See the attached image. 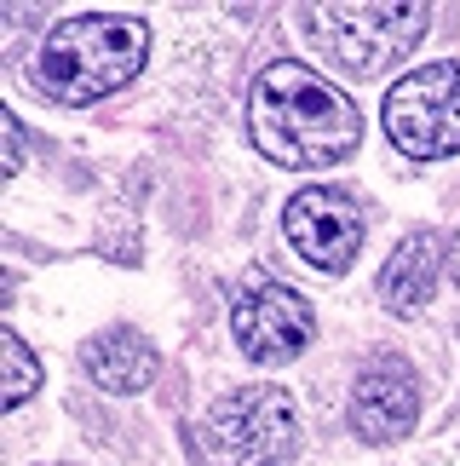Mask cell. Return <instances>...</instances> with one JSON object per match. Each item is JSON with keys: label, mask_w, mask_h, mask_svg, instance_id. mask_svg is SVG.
Returning <instances> with one entry per match:
<instances>
[{"label": "cell", "mask_w": 460, "mask_h": 466, "mask_svg": "<svg viewBox=\"0 0 460 466\" xmlns=\"http://www.w3.org/2000/svg\"><path fill=\"white\" fill-rule=\"evenodd\" d=\"M254 145L276 167H334L357 156L363 145V116L334 81H323L305 64H271L254 81Z\"/></svg>", "instance_id": "cell-1"}, {"label": "cell", "mask_w": 460, "mask_h": 466, "mask_svg": "<svg viewBox=\"0 0 460 466\" xmlns=\"http://www.w3.org/2000/svg\"><path fill=\"white\" fill-rule=\"evenodd\" d=\"M150 52V24L133 12H75L41 41L35 52V93L52 104H93L121 93Z\"/></svg>", "instance_id": "cell-2"}, {"label": "cell", "mask_w": 460, "mask_h": 466, "mask_svg": "<svg viewBox=\"0 0 460 466\" xmlns=\"http://www.w3.org/2000/svg\"><path fill=\"white\" fill-rule=\"evenodd\" d=\"M426 6H299V35L345 76H380L426 35Z\"/></svg>", "instance_id": "cell-3"}, {"label": "cell", "mask_w": 460, "mask_h": 466, "mask_svg": "<svg viewBox=\"0 0 460 466\" xmlns=\"http://www.w3.org/2000/svg\"><path fill=\"white\" fill-rule=\"evenodd\" d=\"M207 450L219 466H294L299 455V415L282 386H242L214 403L207 415Z\"/></svg>", "instance_id": "cell-4"}, {"label": "cell", "mask_w": 460, "mask_h": 466, "mask_svg": "<svg viewBox=\"0 0 460 466\" xmlns=\"http://www.w3.org/2000/svg\"><path fill=\"white\" fill-rule=\"evenodd\" d=\"M385 133L403 156H460V64H420L385 93Z\"/></svg>", "instance_id": "cell-5"}, {"label": "cell", "mask_w": 460, "mask_h": 466, "mask_svg": "<svg viewBox=\"0 0 460 466\" xmlns=\"http://www.w3.org/2000/svg\"><path fill=\"white\" fill-rule=\"evenodd\" d=\"M282 230H288L294 254L305 265L340 277L351 271V259L363 248V202L340 185H311L282 208Z\"/></svg>", "instance_id": "cell-6"}, {"label": "cell", "mask_w": 460, "mask_h": 466, "mask_svg": "<svg viewBox=\"0 0 460 466\" xmlns=\"http://www.w3.org/2000/svg\"><path fill=\"white\" fill-rule=\"evenodd\" d=\"M230 329H236V346L254 357V363H294L316 334V311L288 282H259V289L236 294Z\"/></svg>", "instance_id": "cell-7"}, {"label": "cell", "mask_w": 460, "mask_h": 466, "mask_svg": "<svg viewBox=\"0 0 460 466\" xmlns=\"http://www.w3.org/2000/svg\"><path fill=\"white\" fill-rule=\"evenodd\" d=\"M420 415V391H415V369L403 357H375L363 363L357 386H351V426L363 443H397L403 432H415Z\"/></svg>", "instance_id": "cell-8"}, {"label": "cell", "mask_w": 460, "mask_h": 466, "mask_svg": "<svg viewBox=\"0 0 460 466\" xmlns=\"http://www.w3.org/2000/svg\"><path fill=\"white\" fill-rule=\"evenodd\" d=\"M437 271H444V237H437V230L403 237V248L385 259V271H380V306L392 317H415L432 299Z\"/></svg>", "instance_id": "cell-9"}, {"label": "cell", "mask_w": 460, "mask_h": 466, "mask_svg": "<svg viewBox=\"0 0 460 466\" xmlns=\"http://www.w3.org/2000/svg\"><path fill=\"white\" fill-rule=\"evenodd\" d=\"M81 363H86V374L104 386V391H145L150 380H155V346L145 334H133V329H104V334H93L86 339V351H81Z\"/></svg>", "instance_id": "cell-10"}, {"label": "cell", "mask_w": 460, "mask_h": 466, "mask_svg": "<svg viewBox=\"0 0 460 466\" xmlns=\"http://www.w3.org/2000/svg\"><path fill=\"white\" fill-rule=\"evenodd\" d=\"M0 363H6V380H0L6 391H0V403H6V409H17V403H24L35 386H41V363L29 357V346H24V339H17L12 329L0 334Z\"/></svg>", "instance_id": "cell-11"}, {"label": "cell", "mask_w": 460, "mask_h": 466, "mask_svg": "<svg viewBox=\"0 0 460 466\" xmlns=\"http://www.w3.org/2000/svg\"><path fill=\"white\" fill-rule=\"evenodd\" d=\"M0 133H6V178H12L17 161H24V127H17L12 110H0Z\"/></svg>", "instance_id": "cell-12"}, {"label": "cell", "mask_w": 460, "mask_h": 466, "mask_svg": "<svg viewBox=\"0 0 460 466\" xmlns=\"http://www.w3.org/2000/svg\"><path fill=\"white\" fill-rule=\"evenodd\" d=\"M449 265H455V277H460V237H455V248H449Z\"/></svg>", "instance_id": "cell-13"}]
</instances>
